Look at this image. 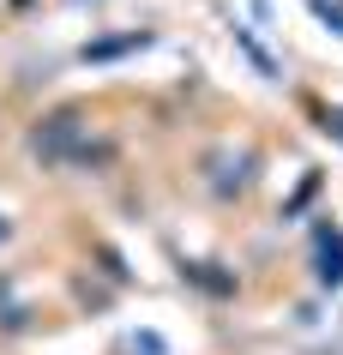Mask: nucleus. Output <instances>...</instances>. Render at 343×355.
I'll return each instance as SVG.
<instances>
[{
    "label": "nucleus",
    "instance_id": "f03ea898",
    "mask_svg": "<svg viewBox=\"0 0 343 355\" xmlns=\"http://www.w3.org/2000/svg\"><path fill=\"white\" fill-rule=\"evenodd\" d=\"M313 283L319 289H343V229H319V241H313Z\"/></svg>",
    "mask_w": 343,
    "mask_h": 355
},
{
    "label": "nucleus",
    "instance_id": "39448f33",
    "mask_svg": "<svg viewBox=\"0 0 343 355\" xmlns=\"http://www.w3.org/2000/svg\"><path fill=\"white\" fill-rule=\"evenodd\" d=\"M0 241H6V217H0Z\"/></svg>",
    "mask_w": 343,
    "mask_h": 355
},
{
    "label": "nucleus",
    "instance_id": "7ed1b4c3",
    "mask_svg": "<svg viewBox=\"0 0 343 355\" xmlns=\"http://www.w3.org/2000/svg\"><path fill=\"white\" fill-rule=\"evenodd\" d=\"M145 31H133V37H121V42H96V49H85V60H109V55H127V49H145Z\"/></svg>",
    "mask_w": 343,
    "mask_h": 355
},
{
    "label": "nucleus",
    "instance_id": "f257e3e1",
    "mask_svg": "<svg viewBox=\"0 0 343 355\" xmlns=\"http://www.w3.org/2000/svg\"><path fill=\"white\" fill-rule=\"evenodd\" d=\"M30 145H37V157H49V163H91V157H109V145L91 150L85 127H78V114H49Z\"/></svg>",
    "mask_w": 343,
    "mask_h": 355
},
{
    "label": "nucleus",
    "instance_id": "20e7f679",
    "mask_svg": "<svg viewBox=\"0 0 343 355\" xmlns=\"http://www.w3.org/2000/svg\"><path fill=\"white\" fill-rule=\"evenodd\" d=\"M307 6H313V12H319V19L331 24V31H337V37H343V6H331V0H307Z\"/></svg>",
    "mask_w": 343,
    "mask_h": 355
}]
</instances>
